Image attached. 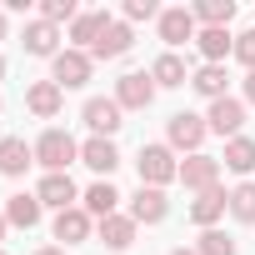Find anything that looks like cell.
<instances>
[{"label": "cell", "instance_id": "25", "mask_svg": "<svg viewBox=\"0 0 255 255\" xmlns=\"http://www.w3.org/2000/svg\"><path fill=\"white\" fill-rule=\"evenodd\" d=\"M190 85H195L205 100H225V65H200Z\"/></svg>", "mask_w": 255, "mask_h": 255}, {"label": "cell", "instance_id": "18", "mask_svg": "<svg viewBox=\"0 0 255 255\" xmlns=\"http://www.w3.org/2000/svg\"><path fill=\"white\" fill-rule=\"evenodd\" d=\"M80 160H85L90 170H100V175H110V170L120 165V150H115V145H110L105 135H95V140H85V145H80Z\"/></svg>", "mask_w": 255, "mask_h": 255}, {"label": "cell", "instance_id": "13", "mask_svg": "<svg viewBox=\"0 0 255 255\" xmlns=\"http://www.w3.org/2000/svg\"><path fill=\"white\" fill-rule=\"evenodd\" d=\"M60 100H65V90H60L55 80H35V85L25 90V105H30V115H40V120H50V115L60 110Z\"/></svg>", "mask_w": 255, "mask_h": 255}, {"label": "cell", "instance_id": "8", "mask_svg": "<svg viewBox=\"0 0 255 255\" xmlns=\"http://www.w3.org/2000/svg\"><path fill=\"white\" fill-rule=\"evenodd\" d=\"M205 125H210L215 135H230V140H235V135H240V125H245V105H240V100H230V95H225V100H210Z\"/></svg>", "mask_w": 255, "mask_h": 255}, {"label": "cell", "instance_id": "33", "mask_svg": "<svg viewBox=\"0 0 255 255\" xmlns=\"http://www.w3.org/2000/svg\"><path fill=\"white\" fill-rule=\"evenodd\" d=\"M245 100H250V105H255V70H250V75H245Z\"/></svg>", "mask_w": 255, "mask_h": 255}, {"label": "cell", "instance_id": "15", "mask_svg": "<svg viewBox=\"0 0 255 255\" xmlns=\"http://www.w3.org/2000/svg\"><path fill=\"white\" fill-rule=\"evenodd\" d=\"M105 25H110V15H105V10L75 15V20H70V40H75V50H85V55H90V45L100 40V30H105Z\"/></svg>", "mask_w": 255, "mask_h": 255}, {"label": "cell", "instance_id": "5", "mask_svg": "<svg viewBox=\"0 0 255 255\" xmlns=\"http://www.w3.org/2000/svg\"><path fill=\"white\" fill-rule=\"evenodd\" d=\"M205 115H190V110H180V115H170V145L175 150H190V155H200V140H205Z\"/></svg>", "mask_w": 255, "mask_h": 255}, {"label": "cell", "instance_id": "24", "mask_svg": "<svg viewBox=\"0 0 255 255\" xmlns=\"http://www.w3.org/2000/svg\"><path fill=\"white\" fill-rule=\"evenodd\" d=\"M220 160H225L235 175H250V170H255V140H250V135H235V140L225 145V155H220Z\"/></svg>", "mask_w": 255, "mask_h": 255}, {"label": "cell", "instance_id": "4", "mask_svg": "<svg viewBox=\"0 0 255 255\" xmlns=\"http://www.w3.org/2000/svg\"><path fill=\"white\" fill-rule=\"evenodd\" d=\"M150 100H155V80H150V75L130 70V75L115 80V105H120V110H145Z\"/></svg>", "mask_w": 255, "mask_h": 255}, {"label": "cell", "instance_id": "12", "mask_svg": "<svg viewBox=\"0 0 255 255\" xmlns=\"http://www.w3.org/2000/svg\"><path fill=\"white\" fill-rule=\"evenodd\" d=\"M180 180H185L190 190H215V180H220V160H215V155H190V160L180 165Z\"/></svg>", "mask_w": 255, "mask_h": 255}, {"label": "cell", "instance_id": "36", "mask_svg": "<svg viewBox=\"0 0 255 255\" xmlns=\"http://www.w3.org/2000/svg\"><path fill=\"white\" fill-rule=\"evenodd\" d=\"M170 255H200V250H170Z\"/></svg>", "mask_w": 255, "mask_h": 255}, {"label": "cell", "instance_id": "27", "mask_svg": "<svg viewBox=\"0 0 255 255\" xmlns=\"http://www.w3.org/2000/svg\"><path fill=\"white\" fill-rule=\"evenodd\" d=\"M230 215H235L240 225H255V185H250V180L230 190Z\"/></svg>", "mask_w": 255, "mask_h": 255}, {"label": "cell", "instance_id": "7", "mask_svg": "<svg viewBox=\"0 0 255 255\" xmlns=\"http://www.w3.org/2000/svg\"><path fill=\"white\" fill-rule=\"evenodd\" d=\"M130 45H135V30H130V20H110V25L100 30V40L90 45V55H100V60H120Z\"/></svg>", "mask_w": 255, "mask_h": 255}, {"label": "cell", "instance_id": "16", "mask_svg": "<svg viewBox=\"0 0 255 255\" xmlns=\"http://www.w3.org/2000/svg\"><path fill=\"white\" fill-rule=\"evenodd\" d=\"M160 40H165V45L195 40V15H190V10H160Z\"/></svg>", "mask_w": 255, "mask_h": 255}, {"label": "cell", "instance_id": "11", "mask_svg": "<svg viewBox=\"0 0 255 255\" xmlns=\"http://www.w3.org/2000/svg\"><path fill=\"white\" fill-rule=\"evenodd\" d=\"M195 45H200L205 65H220V60L235 50V35H230L225 25H205V30H195Z\"/></svg>", "mask_w": 255, "mask_h": 255}, {"label": "cell", "instance_id": "22", "mask_svg": "<svg viewBox=\"0 0 255 255\" xmlns=\"http://www.w3.org/2000/svg\"><path fill=\"white\" fill-rule=\"evenodd\" d=\"M40 195H10L5 200V220L10 225H20V230H30V225H40Z\"/></svg>", "mask_w": 255, "mask_h": 255}, {"label": "cell", "instance_id": "9", "mask_svg": "<svg viewBox=\"0 0 255 255\" xmlns=\"http://www.w3.org/2000/svg\"><path fill=\"white\" fill-rule=\"evenodd\" d=\"M85 125H90L95 135H105V140H110V135L120 130L125 120H120V105H115V100H105V95H95V100H85Z\"/></svg>", "mask_w": 255, "mask_h": 255}, {"label": "cell", "instance_id": "10", "mask_svg": "<svg viewBox=\"0 0 255 255\" xmlns=\"http://www.w3.org/2000/svg\"><path fill=\"white\" fill-rule=\"evenodd\" d=\"M25 165H35V145H25L20 135H5L0 140V175H25Z\"/></svg>", "mask_w": 255, "mask_h": 255}, {"label": "cell", "instance_id": "17", "mask_svg": "<svg viewBox=\"0 0 255 255\" xmlns=\"http://www.w3.org/2000/svg\"><path fill=\"white\" fill-rule=\"evenodd\" d=\"M35 195H40V205L70 210V205H75V180H70V175H45V180L35 185Z\"/></svg>", "mask_w": 255, "mask_h": 255}, {"label": "cell", "instance_id": "14", "mask_svg": "<svg viewBox=\"0 0 255 255\" xmlns=\"http://www.w3.org/2000/svg\"><path fill=\"white\" fill-rule=\"evenodd\" d=\"M225 210H230V195L215 185V190H200V200L190 205V220H195V225H205V230H215V220H220Z\"/></svg>", "mask_w": 255, "mask_h": 255}, {"label": "cell", "instance_id": "32", "mask_svg": "<svg viewBox=\"0 0 255 255\" xmlns=\"http://www.w3.org/2000/svg\"><path fill=\"white\" fill-rule=\"evenodd\" d=\"M235 60L255 70V30H245V35H235Z\"/></svg>", "mask_w": 255, "mask_h": 255}, {"label": "cell", "instance_id": "37", "mask_svg": "<svg viewBox=\"0 0 255 255\" xmlns=\"http://www.w3.org/2000/svg\"><path fill=\"white\" fill-rule=\"evenodd\" d=\"M0 40H5V15H0Z\"/></svg>", "mask_w": 255, "mask_h": 255}, {"label": "cell", "instance_id": "19", "mask_svg": "<svg viewBox=\"0 0 255 255\" xmlns=\"http://www.w3.org/2000/svg\"><path fill=\"white\" fill-rule=\"evenodd\" d=\"M90 235V215L80 210V205H70V210H60L55 215V240H65V245H80Z\"/></svg>", "mask_w": 255, "mask_h": 255}, {"label": "cell", "instance_id": "23", "mask_svg": "<svg viewBox=\"0 0 255 255\" xmlns=\"http://www.w3.org/2000/svg\"><path fill=\"white\" fill-rule=\"evenodd\" d=\"M100 240H105L110 250H130L135 220H130V215H105V220H100Z\"/></svg>", "mask_w": 255, "mask_h": 255}, {"label": "cell", "instance_id": "34", "mask_svg": "<svg viewBox=\"0 0 255 255\" xmlns=\"http://www.w3.org/2000/svg\"><path fill=\"white\" fill-rule=\"evenodd\" d=\"M35 255H65V250H55V245H45V250H35Z\"/></svg>", "mask_w": 255, "mask_h": 255}, {"label": "cell", "instance_id": "21", "mask_svg": "<svg viewBox=\"0 0 255 255\" xmlns=\"http://www.w3.org/2000/svg\"><path fill=\"white\" fill-rule=\"evenodd\" d=\"M115 205H120V190H115L110 180H95V185L85 190V215L105 220V215H115Z\"/></svg>", "mask_w": 255, "mask_h": 255}, {"label": "cell", "instance_id": "38", "mask_svg": "<svg viewBox=\"0 0 255 255\" xmlns=\"http://www.w3.org/2000/svg\"><path fill=\"white\" fill-rule=\"evenodd\" d=\"M0 80H5V60H0Z\"/></svg>", "mask_w": 255, "mask_h": 255}, {"label": "cell", "instance_id": "30", "mask_svg": "<svg viewBox=\"0 0 255 255\" xmlns=\"http://www.w3.org/2000/svg\"><path fill=\"white\" fill-rule=\"evenodd\" d=\"M40 20H75V0H45V5H40Z\"/></svg>", "mask_w": 255, "mask_h": 255}, {"label": "cell", "instance_id": "35", "mask_svg": "<svg viewBox=\"0 0 255 255\" xmlns=\"http://www.w3.org/2000/svg\"><path fill=\"white\" fill-rule=\"evenodd\" d=\"M5 225H10V220H5V215H0V240H5Z\"/></svg>", "mask_w": 255, "mask_h": 255}, {"label": "cell", "instance_id": "31", "mask_svg": "<svg viewBox=\"0 0 255 255\" xmlns=\"http://www.w3.org/2000/svg\"><path fill=\"white\" fill-rule=\"evenodd\" d=\"M160 20V10H155V0H125V20Z\"/></svg>", "mask_w": 255, "mask_h": 255}, {"label": "cell", "instance_id": "29", "mask_svg": "<svg viewBox=\"0 0 255 255\" xmlns=\"http://www.w3.org/2000/svg\"><path fill=\"white\" fill-rule=\"evenodd\" d=\"M195 250H200V255H235V240H230L225 230H205Z\"/></svg>", "mask_w": 255, "mask_h": 255}, {"label": "cell", "instance_id": "2", "mask_svg": "<svg viewBox=\"0 0 255 255\" xmlns=\"http://www.w3.org/2000/svg\"><path fill=\"white\" fill-rule=\"evenodd\" d=\"M140 185H170V180H180V165H175V155H170V145H140Z\"/></svg>", "mask_w": 255, "mask_h": 255}, {"label": "cell", "instance_id": "6", "mask_svg": "<svg viewBox=\"0 0 255 255\" xmlns=\"http://www.w3.org/2000/svg\"><path fill=\"white\" fill-rule=\"evenodd\" d=\"M170 215V200H165V190H155V185H140L135 190V200H130V220L135 225H160Z\"/></svg>", "mask_w": 255, "mask_h": 255}, {"label": "cell", "instance_id": "20", "mask_svg": "<svg viewBox=\"0 0 255 255\" xmlns=\"http://www.w3.org/2000/svg\"><path fill=\"white\" fill-rule=\"evenodd\" d=\"M55 40H60V30H55L50 20H30V25H25V50H30V55H50V60H55V55H60Z\"/></svg>", "mask_w": 255, "mask_h": 255}, {"label": "cell", "instance_id": "3", "mask_svg": "<svg viewBox=\"0 0 255 255\" xmlns=\"http://www.w3.org/2000/svg\"><path fill=\"white\" fill-rule=\"evenodd\" d=\"M50 80H55L60 90L85 85V80H90V55H85V50H75V45H70V50H60V55H55V65H50Z\"/></svg>", "mask_w": 255, "mask_h": 255}, {"label": "cell", "instance_id": "1", "mask_svg": "<svg viewBox=\"0 0 255 255\" xmlns=\"http://www.w3.org/2000/svg\"><path fill=\"white\" fill-rule=\"evenodd\" d=\"M80 155V145L65 135V130H45L40 140H35V160L45 165V175H65V165Z\"/></svg>", "mask_w": 255, "mask_h": 255}, {"label": "cell", "instance_id": "26", "mask_svg": "<svg viewBox=\"0 0 255 255\" xmlns=\"http://www.w3.org/2000/svg\"><path fill=\"white\" fill-rule=\"evenodd\" d=\"M150 80H155V85H185L190 75H185V60H180V55H160V60L150 65Z\"/></svg>", "mask_w": 255, "mask_h": 255}, {"label": "cell", "instance_id": "28", "mask_svg": "<svg viewBox=\"0 0 255 255\" xmlns=\"http://www.w3.org/2000/svg\"><path fill=\"white\" fill-rule=\"evenodd\" d=\"M195 20H205V25H230V15H235V0H200V5L190 10Z\"/></svg>", "mask_w": 255, "mask_h": 255}, {"label": "cell", "instance_id": "39", "mask_svg": "<svg viewBox=\"0 0 255 255\" xmlns=\"http://www.w3.org/2000/svg\"><path fill=\"white\" fill-rule=\"evenodd\" d=\"M0 255H5V250H0Z\"/></svg>", "mask_w": 255, "mask_h": 255}]
</instances>
